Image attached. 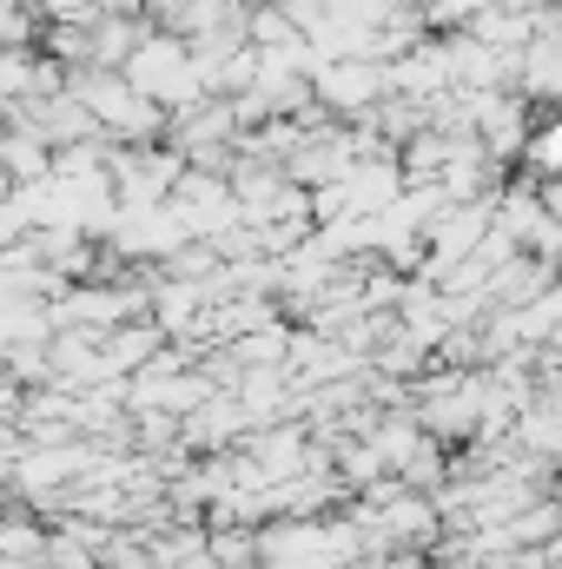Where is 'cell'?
<instances>
[{
    "mask_svg": "<svg viewBox=\"0 0 562 569\" xmlns=\"http://www.w3.org/2000/svg\"><path fill=\"white\" fill-rule=\"evenodd\" d=\"M120 73L140 87L159 113H185L192 100H205V87H199V73H192V53H185V40H179V33H165L159 20L140 33V47L120 60Z\"/></svg>",
    "mask_w": 562,
    "mask_h": 569,
    "instance_id": "1",
    "label": "cell"
},
{
    "mask_svg": "<svg viewBox=\"0 0 562 569\" xmlns=\"http://www.w3.org/2000/svg\"><path fill=\"white\" fill-rule=\"evenodd\" d=\"M304 80H311V107L318 113H371L391 93L384 60H318Z\"/></svg>",
    "mask_w": 562,
    "mask_h": 569,
    "instance_id": "2",
    "label": "cell"
}]
</instances>
